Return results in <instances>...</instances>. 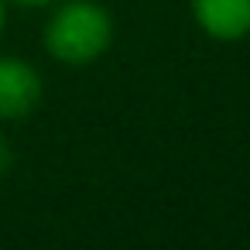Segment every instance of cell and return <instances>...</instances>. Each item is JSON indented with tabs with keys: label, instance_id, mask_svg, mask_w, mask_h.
Segmentation results:
<instances>
[{
	"label": "cell",
	"instance_id": "cell-5",
	"mask_svg": "<svg viewBox=\"0 0 250 250\" xmlns=\"http://www.w3.org/2000/svg\"><path fill=\"white\" fill-rule=\"evenodd\" d=\"M7 4H18V7H52L59 0H7Z\"/></svg>",
	"mask_w": 250,
	"mask_h": 250
},
{
	"label": "cell",
	"instance_id": "cell-2",
	"mask_svg": "<svg viewBox=\"0 0 250 250\" xmlns=\"http://www.w3.org/2000/svg\"><path fill=\"white\" fill-rule=\"evenodd\" d=\"M45 96L42 72L21 55H0V124L28 120Z\"/></svg>",
	"mask_w": 250,
	"mask_h": 250
},
{
	"label": "cell",
	"instance_id": "cell-4",
	"mask_svg": "<svg viewBox=\"0 0 250 250\" xmlns=\"http://www.w3.org/2000/svg\"><path fill=\"white\" fill-rule=\"evenodd\" d=\"M11 168H14V147H11V141L4 134H0V178H7Z\"/></svg>",
	"mask_w": 250,
	"mask_h": 250
},
{
	"label": "cell",
	"instance_id": "cell-3",
	"mask_svg": "<svg viewBox=\"0 0 250 250\" xmlns=\"http://www.w3.org/2000/svg\"><path fill=\"white\" fill-rule=\"evenodd\" d=\"M195 28L223 45L250 35V0H188Z\"/></svg>",
	"mask_w": 250,
	"mask_h": 250
},
{
	"label": "cell",
	"instance_id": "cell-1",
	"mask_svg": "<svg viewBox=\"0 0 250 250\" xmlns=\"http://www.w3.org/2000/svg\"><path fill=\"white\" fill-rule=\"evenodd\" d=\"M113 35V14L100 0H59L45 21L42 45L52 62L65 69H86L110 52Z\"/></svg>",
	"mask_w": 250,
	"mask_h": 250
},
{
	"label": "cell",
	"instance_id": "cell-6",
	"mask_svg": "<svg viewBox=\"0 0 250 250\" xmlns=\"http://www.w3.org/2000/svg\"><path fill=\"white\" fill-rule=\"evenodd\" d=\"M7 31V0H0V38Z\"/></svg>",
	"mask_w": 250,
	"mask_h": 250
}]
</instances>
